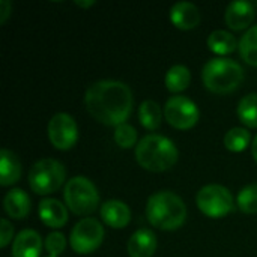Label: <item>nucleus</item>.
<instances>
[{
	"mask_svg": "<svg viewBox=\"0 0 257 257\" xmlns=\"http://www.w3.org/2000/svg\"><path fill=\"white\" fill-rule=\"evenodd\" d=\"M84 104L93 119L107 125L119 126L128 120L133 111L131 89L116 80H101L92 83L84 93Z\"/></svg>",
	"mask_w": 257,
	"mask_h": 257,
	"instance_id": "obj_1",
	"label": "nucleus"
},
{
	"mask_svg": "<svg viewBox=\"0 0 257 257\" xmlns=\"http://www.w3.org/2000/svg\"><path fill=\"white\" fill-rule=\"evenodd\" d=\"M179 152L176 145L160 134L145 136L136 146L137 163L149 172H166L178 161Z\"/></svg>",
	"mask_w": 257,
	"mask_h": 257,
	"instance_id": "obj_2",
	"label": "nucleus"
},
{
	"mask_svg": "<svg viewBox=\"0 0 257 257\" xmlns=\"http://www.w3.org/2000/svg\"><path fill=\"white\" fill-rule=\"evenodd\" d=\"M148 221L161 230H176L187 218V208L182 199L172 191L152 194L146 205Z\"/></svg>",
	"mask_w": 257,
	"mask_h": 257,
	"instance_id": "obj_3",
	"label": "nucleus"
},
{
	"mask_svg": "<svg viewBox=\"0 0 257 257\" xmlns=\"http://www.w3.org/2000/svg\"><path fill=\"white\" fill-rule=\"evenodd\" d=\"M244 78V69L232 59L215 57L205 63L202 69V80L206 89L214 93H230L241 84Z\"/></svg>",
	"mask_w": 257,
	"mask_h": 257,
	"instance_id": "obj_4",
	"label": "nucleus"
},
{
	"mask_svg": "<svg viewBox=\"0 0 257 257\" xmlns=\"http://www.w3.org/2000/svg\"><path fill=\"white\" fill-rule=\"evenodd\" d=\"M66 172L62 163L53 158L36 161L29 172V185L39 196L56 193L65 182Z\"/></svg>",
	"mask_w": 257,
	"mask_h": 257,
	"instance_id": "obj_5",
	"label": "nucleus"
},
{
	"mask_svg": "<svg viewBox=\"0 0 257 257\" xmlns=\"http://www.w3.org/2000/svg\"><path fill=\"white\" fill-rule=\"evenodd\" d=\"M65 202L68 208L77 215L92 214L99 203L98 190L93 182L84 176H75L65 185Z\"/></svg>",
	"mask_w": 257,
	"mask_h": 257,
	"instance_id": "obj_6",
	"label": "nucleus"
},
{
	"mask_svg": "<svg viewBox=\"0 0 257 257\" xmlns=\"http://www.w3.org/2000/svg\"><path fill=\"white\" fill-rule=\"evenodd\" d=\"M196 202L199 209L209 218H223L233 209V197L230 191L217 184L200 188Z\"/></svg>",
	"mask_w": 257,
	"mask_h": 257,
	"instance_id": "obj_7",
	"label": "nucleus"
},
{
	"mask_svg": "<svg viewBox=\"0 0 257 257\" xmlns=\"http://www.w3.org/2000/svg\"><path fill=\"white\" fill-rule=\"evenodd\" d=\"M104 239V227L95 218L80 220L69 236V244L77 254H90L93 253Z\"/></svg>",
	"mask_w": 257,
	"mask_h": 257,
	"instance_id": "obj_8",
	"label": "nucleus"
},
{
	"mask_svg": "<svg viewBox=\"0 0 257 257\" xmlns=\"http://www.w3.org/2000/svg\"><path fill=\"white\" fill-rule=\"evenodd\" d=\"M164 117L176 130H190L197 123L200 113L190 98L172 96L164 105Z\"/></svg>",
	"mask_w": 257,
	"mask_h": 257,
	"instance_id": "obj_9",
	"label": "nucleus"
},
{
	"mask_svg": "<svg viewBox=\"0 0 257 257\" xmlns=\"http://www.w3.org/2000/svg\"><path fill=\"white\" fill-rule=\"evenodd\" d=\"M48 139L59 151H68L78 140V128L74 117L68 113H57L48 122Z\"/></svg>",
	"mask_w": 257,
	"mask_h": 257,
	"instance_id": "obj_10",
	"label": "nucleus"
},
{
	"mask_svg": "<svg viewBox=\"0 0 257 257\" xmlns=\"http://www.w3.org/2000/svg\"><path fill=\"white\" fill-rule=\"evenodd\" d=\"M254 20V6L245 0H235L227 5L224 21L232 30H244Z\"/></svg>",
	"mask_w": 257,
	"mask_h": 257,
	"instance_id": "obj_11",
	"label": "nucleus"
},
{
	"mask_svg": "<svg viewBox=\"0 0 257 257\" xmlns=\"http://www.w3.org/2000/svg\"><path fill=\"white\" fill-rule=\"evenodd\" d=\"M170 21L175 27L181 30H190L199 26L200 11L196 5L190 2H178L170 9Z\"/></svg>",
	"mask_w": 257,
	"mask_h": 257,
	"instance_id": "obj_12",
	"label": "nucleus"
},
{
	"mask_svg": "<svg viewBox=\"0 0 257 257\" xmlns=\"http://www.w3.org/2000/svg\"><path fill=\"white\" fill-rule=\"evenodd\" d=\"M101 218L113 229H123L131 221V211L128 205L120 200H108L101 206Z\"/></svg>",
	"mask_w": 257,
	"mask_h": 257,
	"instance_id": "obj_13",
	"label": "nucleus"
},
{
	"mask_svg": "<svg viewBox=\"0 0 257 257\" xmlns=\"http://www.w3.org/2000/svg\"><path fill=\"white\" fill-rule=\"evenodd\" d=\"M42 250V239L39 233L32 229L21 230L12 244V257H39Z\"/></svg>",
	"mask_w": 257,
	"mask_h": 257,
	"instance_id": "obj_14",
	"label": "nucleus"
},
{
	"mask_svg": "<svg viewBox=\"0 0 257 257\" xmlns=\"http://www.w3.org/2000/svg\"><path fill=\"white\" fill-rule=\"evenodd\" d=\"M39 218L48 227L59 229L63 227L68 221V211L66 208L56 199H44L38 208Z\"/></svg>",
	"mask_w": 257,
	"mask_h": 257,
	"instance_id": "obj_15",
	"label": "nucleus"
},
{
	"mask_svg": "<svg viewBox=\"0 0 257 257\" xmlns=\"http://www.w3.org/2000/svg\"><path fill=\"white\" fill-rule=\"evenodd\" d=\"M157 250V236L149 229H139L128 241L130 257H152Z\"/></svg>",
	"mask_w": 257,
	"mask_h": 257,
	"instance_id": "obj_16",
	"label": "nucleus"
},
{
	"mask_svg": "<svg viewBox=\"0 0 257 257\" xmlns=\"http://www.w3.org/2000/svg\"><path fill=\"white\" fill-rule=\"evenodd\" d=\"M3 208L6 214L15 220H23L29 215L32 202L30 197L20 188H12L11 191L6 193L3 199Z\"/></svg>",
	"mask_w": 257,
	"mask_h": 257,
	"instance_id": "obj_17",
	"label": "nucleus"
},
{
	"mask_svg": "<svg viewBox=\"0 0 257 257\" xmlns=\"http://www.w3.org/2000/svg\"><path fill=\"white\" fill-rule=\"evenodd\" d=\"M21 178V163L9 149L0 151V185L9 187Z\"/></svg>",
	"mask_w": 257,
	"mask_h": 257,
	"instance_id": "obj_18",
	"label": "nucleus"
},
{
	"mask_svg": "<svg viewBox=\"0 0 257 257\" xmlns=\"http://www.w3.org/2000/svg\"><path fill=\"white\" fill-rule=\"evenodd\" d=\"M208 47L212 53L220 54V56H226L233 53L239 44L236 42L235 36L226 30H214L209 36H208Z\"/></svg>",
	"mask_w": 257,
	"mask_h": 257,
	"instance_id": "obj_19",
	"label": "nucleus"
},
{
	"mask_svg": "<svg viewBox=\"0 0 257 257\" xmlns=\"http://www.w3.org/2000/svg\"><path fill=\"white\" fill-rule=\"evenodd\" d=\"M190 81H191V72L184 65H175V66H172L167 71L166 80H164L166 87L170 92H173V93H178V92L185 90L190 86Z\"/></svg>",
	"mask_w": 257,
	"mask_h": 257,
	"instance_id": "obj_20",
	"label": "nucleus"
},
{
	"mask_svg": "<svg viewBox=\"0 0 257 257\" xmlns=\"http://www.w3.org/2000/svg\"><path fill=\"white\" fill-rule=\"evenodd\" d=\"M161 117H163V113H161V107L155 102V101H143L140 104V108H139V119H140V123L149 130V131H154L157 130L160 125H161Z\"/></svg>",
	"mask_w": 257,
	"mask_h": 257,
	"instance_id": "obj_21",
	"label": "nucleus"
},
{
	"mask_svg": "<svg viewBox=\"0 0 257 257\" xmlns=\"http://www.w3.org/2000/svg\"><path fill=\"white\" fill-rule=\"evenodd\" d=\"M239 54L251 66H257V24L250 27L239 41Z\"/></svg>",
	"mask_w": 257,
	"mask_h": 257,
	"instance_id": "obj_22",
	"label": "nucleus"
},
{
	"mask_svg": "<svg viewBox=\"0 0 257 257\" xmlns=\"http://www.w3.org/2000/svg\"><path fill=\"white\" fill-rule=\"evenodd\" d=\"M238 117L244 125L250 128H257V93L245 95L239 101Z\"/></svg>",
	"mask_w": 257,
	"mask_h": 257,
	"instance_id": "obj_23",
	"label": "nucleus"
},
{
	"mask_svg": "<svg viewBox=\"0 0 257 257\" xmlns=\"http://www.w3.org/2000/svg\"><path fill=\"white\" fill-rule=\"evenodd\" d=\"M250 142H251V134L248 133V130L241 126L229 130L224 136V146L232 152H241L247 149Z\"/></svg>",
	"mask_w": 257,
	"mask_h": 257,
	"instance_id": "obj_24",
	"label": "nucleus"
},
{
	"mask_svg": "<svg viewBox=\"0 0 257 257\" xmlns=\"http://www.w3.org/2000/svg\"><path fill=\"white\" fill-rule=\"evenodd\" d=\"M236 203L244 214H257V184L242 188L236 197Z\"/></svg>",
	"mask_w": 257,
	"mask_h": 257,
	"instance_id": "obj_25",
	"label": "nucleus"
},
{
	"mask_svg": "<svg viewBox=\"0 0 257 257\" xmlns=\"http://www.w3.org/2000/svg\"><path fill=\"white\" fill-rule=\"evenodd\" d=\"M114 142L123 149H130L133 146H137V131L134 126L128 123H122L114 130Z\"/></svg>",
	"mask_w": 257,
	"mask_h": 257,
	"instance_id": "obj_26",
	"label": "nucleus"
},
{
	"mask_svg": "<svg viewBox=\"0 0 257 257\" xmlns=\"http://www.w3.org/2000/svg\"><path fill=\"white\" fill-rule=\"evenodd\" d=\"M45 250L48 251V254L51 257H57L62 254L66 248V239L60 232H51L44 242Z\"/></svg>",
	"mask_w": 257,
	"mask_h": 257,
	"instance_id": "obj_27",
	"label": "nucleus"
},
{
	"mask_svg": "<svg viewBox=\"0 0 257 257\" xmlns=\"http://www.w3.org/2000/svg\"><path fill=\"white\" fill-rule=\"evenodd\" d=\"M12 235H14L12 224L6 218H3L2 220V229H0V247L2 248H5L12 241Z\"/></svg>",
	"mask_w": 257,
	"mask_h": 257,
	"instance_id": "obj_28",
	"label": "nucleus"
},
{
	"mask_svg": "<svg viewBox=\"0 0 257 257\" xmlns=\"http://www.w3.org/2000/svg\"><path fill=\"white\" fill-rule=\"evenodd\" d=\"M12 11V5L9 0H2L0 2V24H5L8 17L11 15Z\"/></svg>",
	"mask_w": 257,
	"mask_h": 257,
	"instance_id": "obj_29",
	"label": "nucleus"
},
{
	"mask_svg": "<svg viewBox=\"0 0 257 257\" xmlns=\"http://www.w3.org/2000/svg\"><path fill=\"white\" fill-rule=\"evenodd\" d=\"M75 3H77L78 6H81V8H89V6H93V5H95L93 0H89V2H80V0H78V2H75Z\"/></svg>",
	"mask_w": 257,
	"mask_h": 257,
	"instance_id": "obj_30",
	"label": "nucleus"
},
{
	"mask_svg": "<svg viewBox=\"0 0 257 257\" xmlns=\"http://www.w3.org/2000/svg\"><path fill=\"white\" fill-rule=\"evenodd\" d=\"M251 152H253V157H254V160L257 161V136L254 137V140H253V145H251Z\"/></svg>",
	"mask_w": 257,
	"mask_h": 257,
	"instance_id": "obj_31",
	"label": "nucleus"
},
{
	"mask_svg": "<svg viewBox=\"0 0 257 257\" xmlns=\"http://www.w3.org/2000/svg\"><path fill=\"white\" fill-rule=\"evenodd\" d=\"M50 257H51V256H50Z\"/></svg>",
	"mask_w": 257,
	"mask_h": 257,
	"instance_id": "obj_32",
	"label": "nucleus"
}]
</instances>
